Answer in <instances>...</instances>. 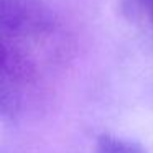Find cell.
I'll return each mask as SVG.
<instances>
[{"instance_id":"6da1fadb","label":"cell","mask_w":153,"mask_h":153,"mask_svg":"<svg viewBox=\"0 0 153 153\" xmlns=\"http://www.w3.org/2000/svg\"><path fill=\"white\" fill-rule=\"evenodd\" d=\"M96 153H148L145 146L133 140L120 138V137L104 133L99 137L96 145Z\"/></svg>"},{"instance_id":"7a4b0ae2","label":"cell","mask_w":153,"mask_h":153,"mask_svg":"<svg viewBox=\"0 0 153 153\" xmlns=\"http://www.w3.org/2000/svg\"><path fill=\"white\" fill-rule=\"evenodd\" d=\"M130 2L137 13L153 25V0H130Z\"/></svg>"}]
</instances>
